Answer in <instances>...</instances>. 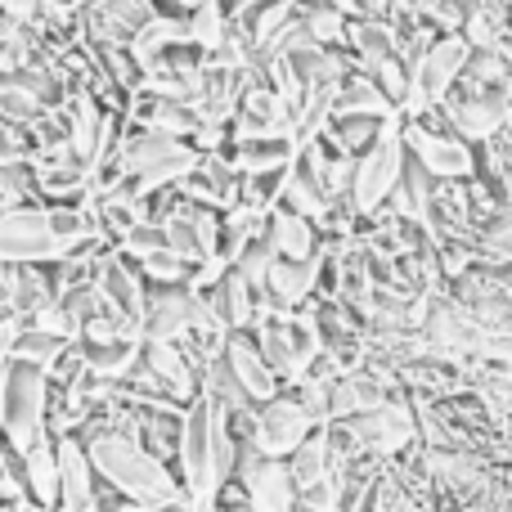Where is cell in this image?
Listing matches in <instances>:
<instances>
[{
  "label": "cell",
  "mask_w": 512,
  "mask_h": 512,
  "mask_svg": "<svg viewBox=\"0 0 512 512\" xmlns=\"http://www.w3.org/2000/svg\"><path fill=\"white\" fill-rule=\"evenodd\" d=\"M95 283L99 292H104V301L117 310V315H126L131 324H140L144 333V306H149V279H144V270L131 261L122 248L108 252L104 261H99L95 270Z\"/></svg>",
  "instance_id": "cell-10"
},
{
  "label": "cell",
  "mask_w": 512,
  "mask_h": 512,
  "mask_svg": "<svg viewBox=\"0 0 512 512\" xmlns=\"http://www.w3.org/2000/svg\"><path fill=\"white\" fill-rule=\"evenodd\" d=\"M81 355H86V369L99 382H126L144 360V337H131V342H81Z\"/></svg>",
  "instance_id": "cell-17"
},
{
  "label": "cell",
  "mask_w": 512,
  "mask_h": 512,
  "mask_svg": "<svg viewBox=\"0 0 512 512\" xmlns=\"http://www.w3.org/2000/svg\"><path fill=\"white\" fill-rule=\"evenodd\" d=\"M72 256L54 239L45 207H9L0 212V261L5 265H54Z\"/></svg>",
  "instance_id": "cell-6"
},
{
  "label": "cell",
  "mask_w": 512,
  "mask_h": 512,
  "mask_svg": "<svg viewBox=\"0 0 512 512\" xmlns=\"http://www.w3.org/2000/svg\"><path fill=\"white\" fill-rule=\"evenodd\" d=\"M50 436V373L9 360V405L0 441H9L18 454H32Z\"/></svg>",
  "instance_id": "cell-4"
},
{
  "label": "cell",
  "mask_w": 512,
  "mask_h": 512,
  "mask_svg": "<svg viewBox=\"0 0 512 512\" xmlns=\"http://www.w3.org/2000/svg\"><path fill=\"white\" fill-rule=\"evenodd\" d=\"M225 364L234 369V378L243 382V391L252 396V405H265V400L279 396V373L270 369V360H265V351L256 346L252 333H230V342H225Z\"/></svg>",
  "instance_id": "cell-12"
},
{
  "label": "cell",
  "mask_w": 512,
  "mask_h": 512,
  "mask_svg": "<svg viewBox=\"0 0 512 512\" xmlns=\"http://www.w3.org/2000/svg\"><path fill=\"white\" fill-rule=\"evenodd\" d=\"M72 346H77V342H68V337H54V333H41V328L27 324V328H23V337H18V346H14V360L50 373L54 364H59L63 355L72 351Z\"/></svg>",
  "instance_id": "cell-22"
},
{
  "label": "cell",
  "mask_w": 512,
  "mask_h": 512,
  "mask_svg": "<svg viewBox=\"0 0 512 512\" xmlns=\"http://www.w3.org/2000/svg\"><path fill=\"white\" fill-rule=\"evenodd\" d=\"M158 5V14H176V18H189L198 5H207V0H153Z\"/></svg>",
  "instance_id": "cell-28"
},
{
  "label": "cell",
  "mask_w": 512,
  "mask_h": 512,
  "mask_svg": "<svg viewBox=\"0 0 512 512\" xmlns=\"http://www.w3.org/2000/svg\"><path fill=\"white\" fill-rule=\"evenodd\" d=\"M122 252L131 256V261H149V256H158V252H171V248H167V230H162V225L140 221V225H135V230L122 239Z\"/></svg>",
  "instance_id": "cell-26"
},
{
  "label": "cell",
  "mask_w": 512,
  "mask_h": 512,
  "mask_svg": "<svg viewBox=\"0 0 512 512\" xmlns=\"http://www.w3.org/2000/svg\"><path fill=\"white\" fill-rule=\"evenodd\" d=\"M405 144H409V158L423 162L436 180H477L481 176V149L450 131L441 108H432L423 117H405Z\"/></svg>",
  "instance_id": "cell-3"
},
{
  "label": "cell",
  "mask_w": 512,
  "mask_h": 512,
  "mask_svg": "<svg viewBox=\"0 0 512 512\" xmlns=\"http://www.w3.org/2000/svg\"><path fill=\"white\" fill-rule=\"evenodd\" d=\"M185 41H189V18L158 14V18H153V23L131 41V54L140 59V68H149V63H158L162 54L176 50V45H185Z\"/></svg>",
  "instance_id": "cell-20"
},
{
  "label": "cell",
  "mask_w": 512,
  "mask_h": 512,
  "mask_svg": "<svg viewBox=\"0 0 512 512\" xmlns=\"http://www.w3.org/2000/svg\"><path fill=\"white\" fill-rule=\"evenodd\" d=\"M81 5H104V0H81Z\"/></svg>",
  "instance_id": "cell-32"
},
{
  "label": "cell",
  "mask_w": 512,
  "mask_h": 512,
  "mask_svg": "<svg viewBox=\"0 0 512 512\" xmlns=\"http://www.w3.org/2000/svg\"><path fill=\"white\" fill-rule=\"evenodd\" d=\"M508 14H512V0H508Z\"/></svg>",
  "instance_id": "cell-33"
},
{
  "label": "cell",
  "mask_w": 512,
  "mask_h": 512,
  "mask_svg": "<svg viewBox=\"0 0 512 512\" xmlns=\"http://www.w3.org/2000/svg\"><path fill=\"white\" fill-rule=\"evenodd\" d=\"M382 122L387 117H364V113H333V122H328L324 140H333L342 153H351V158H364V153L378 144L382 135Z\"/></svg>",
  "instance_id": "cell-21"
},
{
  "label": "cell",
  "mask_w": 512,
  "mask_h": 512,
  "mask_svg": "<svg viewBox=\"0 0 512 512\" xmlns=\"http://www.w3.org/2000/svg\"><path fill=\"white\" fill-rule=\"evenodd\" d=\"M23 328H27V319L23 315H0V364H9L14 360V346H18V337H23Z\"/></svg>",
  "instance_id": "cell-27"
},
{
  "label": "cell",
  "mask_w": 512,
  "mask_h": 512,
  "mask_svg": "<svg viewBox=\"0 0 512 512\" xmlns=\"http://www.w3.org/2000/svg\"><path fill=\"white\" fill-rule=\"evenodd\" d=\"M234 158V167L243 171V176H265V171H283L292 167V158H297V140L292 135H270V140H243L225 149Z\"/></svg>",
  "instance_id": "cell-18"
},
{
  "label": "cell",
  "mask_w": 512,
  "mask_h": 512,
  "mask_svg": "<svg viewBox=\"0 0 512 512\" xmlns=\"http://www.w3.org/2000/svg\"><path fill=\"white\" fill-rule=\"evenodd\" d=\"M265 239H270V248L279 256H288V261H315V256L324 252V230H319L315 221H306L301 212H292V207L270 212Z\"/></svg>",
  "instance_id": "cell-14"
},
{
  "label": "cell",
  "mask_w": 512,
  "mask_h": 512,
  "mask_svg": "<svg viewBox=\"0 0 512 512\" xmlns=\"http://www.w3.org/2000/svg\"><path fill=\"white\" fill-rule=\"evenodd\" d=\"M180 486L198 512H212L225 486L234 481L239 459V436L230 427V414L212 396H198L185 409V432H180Z\"/></svg>",
  "instance_id": "cell-2"
},
{
  "label": "cell",
  "mask_w": 512,
  "mask_h": 512,
  "mask_svg": "<svg viewBox=\"0 0 512 512\" xmlns=\"http://www.w3.org/2000/svg\"><path fill=\"white\" fill-rule=\"evenodd\" d=\"M315 427L319 423L306 414V405L297 400V391H292V396H283V391H279L274 400L256 405L252 445L265 454V459H292V454L310 441V432H315Z\"/></svg>",
  "instance_id": "cell-7"
},
{
  "label": "cell",
  "mask_w": 512,
  "mask_h": 512,
  "mask_svg": "<svg viewBox=\"0 0 512 512\" xmlns=\"http://www.w3.org/2000/svg\"><path fill=\"white\" fill-rule=\"evenodd\" d=\"M405 162H409V144H405V113H391L387 122H382V135L378 144H373L369 153L360 158V167H355V212L360 216H373L387 207V198L396 194L400 176H405Z\"/></svg>",
  "instance_id": "cell-5"
},
{
  "label": "cell",
  "mask_w": 512,
  "mask_h": 512,
  "mask_svg": "<svg viewBox=\"0 0 512 512\" xmlns=\"http://www.w3.org/2000/svg\"><path fill=\"white\" fill-rule=\"evenodd\" d=\"M50 301H59V292H54V279L45 265H9L5 270V310L9 315H41Z\"/></svg>",
  "instance_id": "cell-16"
},
{
  "label": "cell",
  "mask_w": 512,
  "mask_h": 512,
  "mask_svg": "<svg viewBox=\"0 0 512 512\" xmlns=\"http://www.w3.org/2000/svg\"><path fill=\"white\" fill-rule=\"evenodd\" d=\"M189 41L207 54H221L225 41H230V14H225L221 0H207L189 14Z\"/></svg>",
  "instance_id": "cell-23"
},
{
  "label": "cell",
  "mask_w": 512,
  "mask_h": 512,
  "mask_svg": "<svg viewBox=\"0 0 512 512\" xmlns=\"http://www.w3.org/2000/svg\"><path fill=\"white\" fill-rule=\"evenodd\" d=\"M319 261H324V252L315 261H288V256H279L270 265V279H265V292H270L274 306L306 310L310 297H319Z\"/></svg>",
  "instance_id": "cell-13"
},
{
  "label": "cell",
  "mask_w": 512,
  "mask_h": 512,
  "mask_svg": "<svg viewBox=\"0 0 512 512\" xmlns=\"http://www.w3.org/2000/svg\"><path fill=\"white\" fill-rule=\"evenodd\" d=\"M504 59L512 63V32H508V41H504Z\"/></svg>",
  "instance_id": "cell-30"
},
{
  "label": "cell",
  "mask_w": 512,
  "mask_h": 512,
  "mask_svg": "<svg viewBox=\"0 0 512 512\" xmlns=\"http://www.w3.org/2000/svg\"><path fill=\"white\" fill-rule=\"evenodd\" d=\"M337 9H346V14H355V9H360V0H333Z\"/></svg>",
  "instance_id": "cell-29"
},
{
  "label": "cell",
  "mask_w": 512,
  "mask_h": 512,
  "mask_svg": "<svg viewBox=\"0 0 512 512\" xmlns=\"http://www.w3.org/2000/svg\"><path fill=\"white\" fill-rule=\"evenodd\" d=\"M288 5L292 9H306V5H315V0H288Z\"/></svg>",
  "instance_id": "cell-31"
},
{
  "label": "cell",
  "mask_w": 512,
  "mask_h": 512,
  "mask_svg": "<svg viewBox=\"0 0 512 512\" xmlns=\"http://www.w3.org/2000/svg\"><path fill=\"white\" fill-rule=\"evenodd\" d=\"M301 18H306L310 36H315L319 45H328V50H342L346 45V27H351V14L346 9H337L333 0H315V5L297 9Z\"/></svg>",
  "instance_id": "cell-24"
},
{
  "label": "cell",
  "mask_w": 512,
  "mask_h": 512,
  "mask_svg": "<svg viewBox=\"0 0 512 512\" xmlns=\"http://www.w3.org/2000/svg\"><path fill=\"white\" fill-rule=\"evenodd\" d=\"M144 369L158 378V387L167 391L176 405H194L198 396H203V373H198V364L189 360L185 346L176 342H144Z\"/></svg>",
  "instance_id": "cell-11"
},
{
  "label": "cell",
  "mask_w": 512,
  "mask_h": 512,
  "mask_svg": "<svg viewBox=\"0 0 512 512\" xmlns=\"http://www.w3.org/2000/svg\"><path fill=\"white\" fill-rule=\"evenodd\" d=\"M0 9L27 27H68L77 18V9L68 0H0Z\"/></svg>",
  "instance_id": "cell-25"
},
{
  "label": "cell",
  "mask_w": 512,
  "mask_h": 512,
  "mask_svg": "<svg viewBox=\"0 0 512 512\" xmlns=\"http://www.w3.org/2000/svg\"><path fill=\"white\" fill-rule=\"evenodd\" d=\"M23 486H27V504L36 512H59L63 499V481H59V445L41 441L32 454H23Z\"/></svg>",
  "instance_id": "cell-15"
},
{
  "label": "cell",
  "mask_w": 512,
  "mask_h": 512,
  "mask_svg": "<svg viewBox=\"0 0 512 512\" xmlns=\"http://www.w3.org/2000/svg\"><path fill=\"white\" fill-rule=\"evenodd\" d=\"M77 436L86 441L99 481L108 490H117L122 499H131L140 508H167V504H185L189 499L185 486L171 477L167 459H158L140 436L117 432V427H99V423L81 427Z\"/></svg>",
  "instance_id": "cell-1"
},
{
  "label": "cell",
  "mask_w": 512,
  "mask_h": 512,
  "mask_svg": "<svg viewBox=\"0 0 512 512\" xmlns=\"http://www.w3.org/2000/svg\"><path fill=\"white\" fill-rule=\"evenodd\" d=\"M346 432L360 445L364 459H391V454H400L414 441V414L400 400H387V405L369 409V414L346 418Z\"/></svg>",
  "instance_id": "cell-8"
},
{
  "label": "cell",
  "mask_w": 512,
  "mask_h": 512,
  "mask_svg": "<svg viewBox=\"0 0 512 512\" xmlns=\"http://www.w3.org/2000/svg\"><path fill=\"white\" fill-rule=\"evenodd\" d=\"M337 113H364V117H391L396 113V99L378 86L364 68L346 72L342 90H337Z\"/></svg>",
  "instance_id": "cell-19"
},
{
  "label": "cell",
  "mask_w": 512,
  "mask_h": 512,
  "mask_svg": "<svg viewBox=\"0 0 512 512\" xmlns=\"http://www.w3.org/2000/svg\"><path fill=\"white\" fill-rule=\"evenodd\" d=\"M198 292L189 283H149V306H144V342H189L194 333Z\"/></svg>",
  "instance_id": "cell-9"
}]
</instances>
